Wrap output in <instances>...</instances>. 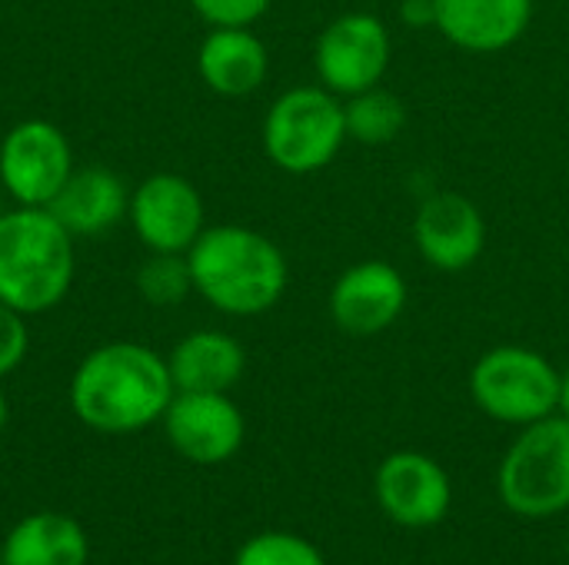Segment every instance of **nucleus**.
I'll return each instance as SVG.
<instances>
[{"mask_svg":"<svg viewBox=\"0 0 569 565\" xmlns=\"http://www.w3.org/2000/svg\"><path fill=\"white\" fill-rule=\"evenodd\" d=\"M173 393L167 356L133 340L90 350L70 376L73 416L103 436H127L160 423Z\"/></svg>","mask_w":569,"mask_h":565,"instance_id":"f257e3e1","label":"nucleus"},{"mask_svg":"<svg viewBox=\"0 0 569 565\" xmlns=\"http://www.w3.org/2000/svg\"><path fill=\"white\" fill-rule=\"evenodd\" d=\"M193 293L223 316H260L273 310L290 283L283 250L260 230L220 223L207 226L187 250Z\"/></svg>","mask_w":569,"mask_h":565,"instance_id":"f03ea898","label":"nucleus"},{"mask_svg":"<svg viewBox=\"0 0 569 565\" xmlns=\"http://www.w3.org/2000/svg\"><path fill=\"white\" fill-rule=\"evenodd\" d=\"M77 280V236L47 206L0 213V300L40 316L60 306Z\"/></svg>","mask_w":569,"mask_h":565,"instance_id":"7ed1b4c3","label":"nucleus"},{"mask_svg":"<svg viewBox=\"0 0 569 565\" xmlns=\"http://www.w3.org/2000/svg\"><path fill=\"white\" fill-rule=\"evenodd\" d=\"M267 160L293 176L327 170L347 143L343 100L320 83L283 90L263 117Z\"/></svg>","mask_w":569,"mask_h":565,"instance_id":"20e7f679","label":"nucleus"},{"mask_svg":"<svg viewBox=\"0 0 569 565\" xmlns=\"http://www.w3.org/2000/svg\"><path fill=\"white\" fill-rule=\"evenodd\" d=\"M500 500L523 519H547L569 509V420L560 413L530 423L503 453L497 473Z\"/></svg>","mask_w":569,"mask_h":565,"instance_id":"39448f33","label":"nucleus"},{"mask_svg":"<svg viewBox=\"0 0 569 565\" xmlns=\"http://www.w3.org/2000/svg\"><path fill=\"white\" fill-rule=\"evenodd\" d=\"M470 396L490 420L523 430L557 413L560 370L530 346H493L470 370Z\"/></svg>","mask_w":569,"mask_h":565,"instance_id":"423d86ee","label":"nucleus"},{"mask_svg":"<svg viewBox=\"0 0 569 565\" xmlns=\"http://www.w3.org/2000/svg\"><path fill=\"white\" fill-rule=\"evenodd\" d=\"M73 170V147L50 120H20L0 140V190L13 206H50Z\"/></svg>","mask_w":569,"mask_h":565,"instance_id":"0eeeda50","label":"nucleus"},{"mask_svg":"<svg viewBox=\"0 0 569 565\" xmlns=\"http://www.w3.org/2000/svg\"><path fill=\"white\" fill-rule=\"evenodd\" d=\"M393 57L390 30L373 13H340L313 43V70L320 87L340 100L383 83Z\"/></svg>","mask_w":569,"mask_h":565,"instance_id":"6e6552de","label":"nucleus"},{"mask_svg":"<svg viewBox=\"0 0 569 565\" xmlns=\"http://www.w3.org/2000/svg\"><path fill=\"white\" fill-rule=\"evenodd\" d=\"M127 220L147 253H187L207 230V206L187 176L150 173L130 190Z\"/></svg>","mask_w":569,"mask_h":565,"instance_id":"1a4fd4ad","label":"nucleus"},{"mask_svg":"<svg viewBox=\"0 0 569 565\" xmlns=\"http://www.w3.org/2000/svg\"><path fill=\"white\" fill-rule=\"evenodd\" d=\"M160 423L173 453L197 466L233 460L247 436V420L230 393H173Z\"/></svg>","mask_w":569,"mask_h":565,"instance_id":"9d476101","label":"nucleus"},{"mask_svg":"<svg viewBox=\"0 0 569 565\" xmlns=\"http://www.w3.org/2000/svg\"><path fill=\"white\" fill-rule=\"evenodd\" d=\"M373 496L390 523L403 529H430L447 519L453 486L447 470L427 453H393L373 476Z\"/></svg>","mask_w":569,"mask_h":565,"instance_id":"9b49d317","label":"nucleus"},{"mask_svg":"<svg viewBox=\"0 0 569 565\" xmlns=\"http://www.w3.org/2000/svg\"><path fill=\"white\" fill-rule=\"evenodd\" d=\"M413 240L427 266L440 273H463L483 256L487 220L463 193L440 190L420 203L413 216Z\"/></svg>","mask_w":569,"mask_h":565,"instance_id":"f8f14e48","label":"nucleus"},{"mask_svg":"<svg viewBox=\"0 0 569 565\" xmlns=\"http://www.w3.org/2000/svg\"><path fill=\"white\" fill-rule=\"evenodd\" d=\"M410 290L403 273L387 260L347 266L330 290V316L347 336H377L407 310Z\"/></svg>","mask_w":569,"mask_h":565,"instance_id":"ddd939ff","label":"nucleus"},{"mask_svg":"<svg viewBox=\"0 0 569 565\" xmlns=\"http://www.w3.org/2000/svg\"><path fill=\"white\" fill-rule=\"evenodd\" d=\"M437 30L467 53L513 47L533 20V0H433Z\"/></svg>","mask_w":569,"mask_h":565,"instance_id":"4468645a","label":"nucleus"},{"mask_svg":"<svg viewBox=\"0 0 569 565\" xmlns=\"http://www.w3.org/2000/svg\"><path fill=\"white\" fill-rule=\"evenodd\" d=\"M197 73L220 97H250L270 73V50L250 27H210L197 47Z\"/></svg>","mask_w":569,"mask_h":565,"instance_id":"2eb2a0df","label":"nucleus"},{"mask_svg":"<svg viewBox=\"0 0 569 565\" xmlns=\"http://www.w3.org/2000/svg\"><path fill=\"white\" fill-rule=\"evenodd\" d=\"M77 240L100 236L127 220L130 186L107 167H77L47 206Z\"/></svg>","mask_w":569,"mask_h":565,"instance_id":"dca6fc26","label":"nucleus"},{"mask_svg":"<svg viewBox=\"0 0 569 565\" xmlns=\"http://www.w3.org/2000/svg\"><path fill=\"white\" fill-rule=\"evenodd\" d=\"M177 393H230L247 373V350L223 330H193L167 356Z\"/></svg>","mask_w":569,"mask_h":565,"instance_id":"f3484780","label":"nucleus"},{"mask_svg":"<svg viewBox=\"0 0 569 565\" xmlns=\"http://www.w3.org/2000/svg\"><path fill=\"white\" fill-rule=\"evenodd\" d=\"M90 539L67 513H30L10 526L0 543L3 565H87Z\"/></svg>","mask_w":569,"mask_h":565,"instance_id":"a211bd4d","label":"nucleus"},{"mask_svg":"<svg viewBox=\"0 0 569 565\" xmlns=\"http://www.w3.org/2000/svg\"><path fill=\"white\" fill-rule=\"evenodd\" d=\"M343 120H347V140H357L363 147H387L407 130L410 113L393 90L377 83L343 100Z\"/></svg>","mask_w":569,"mask_h":565,"instance_id":"6ab92c4d","label":"nucleus"},{"mask_svg":"<svg viewBox=\"0 0 569 565\" xmlns=\"http://www.w3.org/2000/svg\"><path fill=\"white\" fill-rule=\"evenodd\" d=\"M137 293L150 306H180L193 293L187 253H150L137 270Z\"/></svg>","mask_w":569,"mask_h":565,"instance_id":"aec40b11","label":"nucleus"},{"mask_svg":"<svg viewBox=\"0 0 569 565\" xmlns=\"http://www.w3.org/2000/svg\"><path fill=\"white\" fill-rule=\"evenodd\" d=\"M233 565H327V559L297 533H260L237 549Z\"/></svg>","mask_w":569,"mask_h":565,"instance_id":"412c9836","label":"nucleus"},{"mask_svg":"<svg viewBox=\"0 0 569 565\" xmlns=\"http://www.w3.org/2000/svg\"><path fill=\"white\" fill-rule=\"evenodd\" d=\"M273 0H190L207 27H253Z\"/></svg>","mask_w":569,"mask_h":565,"instance_id":"4be33fe9","label":"nucleus"},{"mask_svg":"<svg viewBox=\"0 0 569 565\" xmlns=\"http://www.w3.org/2000/svg\"><path fill=\"white\" fill-rule=\"evenodd\" d=\"M27 350H30L27 316L0 300V380L10 376L27 360Z\"/></svg>","mask_w":569,"mask_h":565,"instance_id":"5701e85b","label":"nucleus"},{"mask_svg":"<svg viewBox=\"0 0 569 565\" xmlns=\"http://www.w3.org/2000/svg\"><path fill=\"white\" fill-rule=\"evenodd\" d=\"M400 20L413 30H437L433 0H400Z\"/></svg>","mask_w":569,"mask_h":565,"instance_id":"b1692460","label":"nucleus"},{"mask_svg":"<svg viewBox=\"0 0 569 565\" xmlns=\"http://www.w3.org/2000/svg\"><path fill=\"white\" fill-rule=\"evenodd\" d=\"M557 413L569 420V370L560 373V400H557Z\"/></svg>","mask_w":569,"mask_h":565,"instance_id":"393cba45","label":"nucleus"},{"mask_svg":"<svg viewBox=\"0 0 569 565\" xmlns=\"http://www.w3.org/2000/svg\"><path fill=\"white\" fill-rule=\"evenodd\" d=\"M7 420H10V406H7V396H3V390H0V433H3V426H7Z\"/></svg>","mask_w":569,"mask_h":565,"instance_id":"a878e982","label":"nucleus"},{"mask_svg":"<svg viewBox=\"0 0 569 565\" xmlns=\"http://www.w3.org/2000/svg\"><path fill=\"white\" fill-rule=\"evenodd\" d=\"M567 553H569V529H567Z\"/></svg>","mask_w":569,"mask_h":565,"instance_id":"bb28decb","label":"nucleus"},{"mask_svg":"<svg viewBox=\"0 0 569 565\" xmlns=\"http://www.w3.org/2000/svg\"><path fill=\"white\" fill-rule=\"evenodd\" d=\"M0 213H3V206H0Z\"/></svg>","mask_w":569,"mask_h":565,"instance_id":"cd10ccee","label":"nucleus"},{"mask_svg":"<svg viewBox=\"0 0 569 565\" xmlns=\"http://www.w3.org/2000/svg\"><path fill=\"white\" fill-rule=\"evenodd\" d=\"M0 565H3V563H0Z\"/></svg>","mask_w":569,"mask_h":565,"instance_id":"c85d7f7f","label":"nucleus"}]
</instances>
